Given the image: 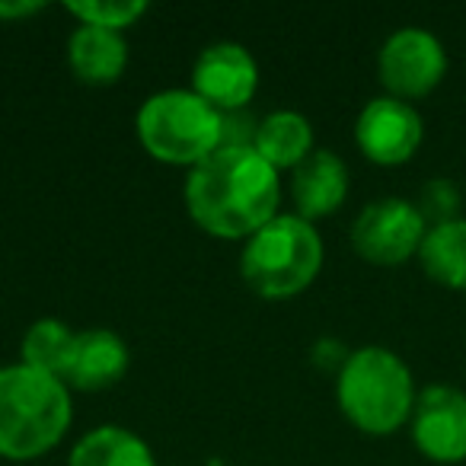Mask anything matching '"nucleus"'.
<instances>
[{"mask_svg": "<svg viewBox=\"0 0 466 466\" xmlns=\"http://www.w3.org/2000/svg\"><path fill=\"white\" fill-rule=\"evenodd\" d=\"M67 65L84 84L109 86L128 67V42L122 33L77 23V29L67 35Z\"/></svg>", "mask_w": 466, "mask_h": 466, "instance_id": "ddd939ff", "label": "nucleus"}, {"mask_svg": "<svg viewBox=\"0 0 466 466\" xmlns=\"http://www.w3.org/2000/svg\"><path fill=\"white\" fill-rule=\"evenodd\" d=\"M419 262L434 285L466 294V218L428 227Z\"/></svg>", "mask_w": 466, "mask_h": 466, "instance_id": "dca6fc26", "label": "nucleus"}, {"mask_svg": "<svg viewBox=\"0 0 466 466\" xmlns=\"http://www.w3.org/2000/svg\"><path fill=\"white\" fill-rule=\"evenodd\" d=\"M323 268V237L300 214H275L240 253V275L253 294L288 300L317 281Z\"/></svg>", "mask_w": 466, "mask_h": 466, "instance_id": "20e7f679", "label": "nucleus"}, {"mask_svg": "<svg viewBox=\"0 0 466 466\" xmlns=\"http://www.w3.org/2000/svg\"><path fill=\"white\" fill-rule=\"evenodd\" d=\"M182 198L205 233L247 243L279 214L281 179L253 147H218L188 169Z\"/></svg>", "mask_w": 466, "mask_h": 466, "instance_id": "f257e3e1", "label": "nucleus"}, {"mask_svg": "<svg viewBox=\"0 0 466 466\" xmlns=\"http://www.w3.org/2000/svg\"><path fill=\"white\" fill-rule=\"evenodd\" d=\"M425 137V122L412 103L374 96L355 118V144L377 167H402L415 157Z\"/></svg>", "mask_w": 466, "mask_h": 466, "instance_id": "6e6552de", "label": "nucleus"}, {"mask_svg": "<svg viewBox=\"0 0 466 466\" xmlns=\"http://www.w3.org/2000/svg\"><path fill=\"white\" fill-rule=\"evenodd\" d=\"M349 355L351 351L345 349L339 339H329V336H323V339H317V345L310 349V358H313V364H317L319 370H342V364L349 361Z\"/></svg>", "mask_w": 466, "mask_h": 466, "instance_id": "412c9836", "label": "nucleus"}, {"mask_svg": "<svg viewBox=\"0 0 466 466\" xmlns=\"http://www.w3.org/2000/svg\"><path fill=\"white\" fill-rule=\"evenodd\" d=\"M428 220L421 218L419 205L400 195L374 198L351 220V247L370 266H402L415 259L425 243Z\"/></svg>", "mask_w": 466, "mask_h": 466, "instance_id": "423d86ee", "label": "nucleus"}, {"mask_svg": "<svg viewBox=\"0 0 466 466\" xmlns=\"http://www.w3.org/2000/svg\"><path fill=\"white\" fill-rule=\"evenodd\" d=\"M65 10L80 26H99V29H112V33H125L150 7L144 0H67Z\"/></svg>", "mask_w": 466, "mask_h": 466, "instance_id": "a211bd4d", "label": "nucleus"}, {"mask_svg": "<svg viewBox=\"0 0 466 466\" xmlns=\"http://www.w3.org/2000/svg\"><path fill=\"white\" fill-rule=\"evenodd\" d=\"M294 214L304 220H319L336 214L349 198V167L329 147H317L298 169H291Z\"/></svg>", "mask_w": 466, "mask_h": 466, "instance_id": "9b49d317", "label": "nucleus"}, {"mask_svg": "<svg viewBox=\"0 0 466 466\" xmlns=\"http://www.w3.org/2000/svg\"><path fill=\"white\" fill-rule=\"evenodd\" d=\"M419 211L421 218L428 220V227L434 224H444V220H453L460 218V188L453 186L451 179H444V176H438V179H428L425 186H421L419 192Z\"/></svg>", "mask_w": 466, "mask_h": 466, "instance_id": "6ab92c4d", "label": "nucleus"}, {"mask_svg": "<svg viewBox=\"0 0 466 466\" xmlns=\"http://www.w3.org/2000/svg\"><path fill=\"white\" fill-rule=\"evenodd\" d=\"M39 10H46V4H39V0H0V23L26 20Z\"/></svg>", "mask_w": 466, "mask_h": 466, "instance_id": "4be33fe9", "label": "nucleus"}, {"mask_svg": "<svg viewBox=\"0 0 466 466\" xmlns=\"http://www.w3.org/2000/svg\"><path fill=\"white\" fill-rule=\"evenodd\" d=\"M131 364L128 345L118 332L112 329H84L77 332L74 342V355L67 364L65 383L71 390H84V393H96V390H109L125 377Z\"/></svg>", "mask_w": 466, "mask_h": 466, "instance_id": "f8f14e48", "label": "nucleus"}, {"mask_svg": "<svg viewBox=\"0 0 466 466\" xmlns=\"http://www.w3.org/2000/svg\"><path fill=\"white\" fill-rule=\"evenodd\" d=\"M259 118L247 109L220 112V147H253Z\"/></svg>", "mask_w": 466, "mask_h": 466, "instance_id": "aec40b11", "label": "nucleus"}, {"mask_svg": "<svg viewBox=\"0 0 466 466\" xmlns=\"http://www.w3.org/2000/svg\"><path fill=\"white\" fill-rule=\"evenodd\" d=\"M412 444L431 463H463L466 460V393L453 383H428L419 390L412 419Z\"/></svg>", "mask_w": 466, "mask_h": 466, "instance_id": "1a4fd4ad", "label": "nucleus"}, {"mask_svg": "<svg viewBox=\"0 0 466 466\" xmlns=\"http://www.w3.org/2000/svg\"><path fill=\"white\" fill-rule=\"evenodd\" d=\"M141 147L167 167L195 169L220 147V112L188 90L150 93L135 116Z\"/></svg>", "mask_w": 466, "mask_h": 466, "instance_id": "39448f33", "label": "nucleus"}, {"mask_svg": "<svg viewBox=\"0 0 466 466\" xmlns=\"http://www.w3.org/2000/svg\"><path fill=\"white\" fill-rule=\"evenodd\" d=\"M67 466H157L150 444L122 425H99L80 434Z\"/></svg>", "mask_w": 466, "mask_h": 466, "instance_id": "2eb2a0df", "label": "nucleus"}, {"mask_svg": "<svg viewBox=\"0 0 466 466\" xmlns=\"http://www.w3.org/2000/svg\"><path fill=\"white\" fill-rule=\"evenodd\" d=\"M253 150L281 173V169H298L313 154V125L304 112L279 109L259 118Z\"/></svg>", "mask_w": 466, "mask_h": 466, "instance_id": "4468645a", "label": "nucleus"}, {"mask_svg": "<svg viewBox=\"0 0 466 466\" xmlns=\"http://www.w3.org/2000/svg\"><path fill=\"white\" fill-rule=\"evenodd\" d=\"M447 74V48L421 26H402L383 39L377 52V77L387 96L412 103L441 86Z\"/></svg>", "mask_w": 466, "mask_h": 466, "instance_id": "0eeeda50", "label": "nucleus"}, {"mask_svg": "<svg viewBox=\"0 0 466 466\" xmlns=\"http://www.w3.org/2000/svg\"><path fill=\"white\" fill-rule=\"evenodd\" d=\"M74 342H77V332L71 329L67 323L55 317L35 319L26 332H23L20 342V361L26 368H35L42 374H52L65 380L67 364H71L74 355Z\"/></svg>", "mask_w": 466, "mask_h": 466, "instance_id": "f3484780", "label": "nucleus"}, {"mask_svg": "<svg viewBox=\"0 0 466 466\" xmlns=\"http://www.w3.org/2000/svg\"><path fill=\"white\" fill-rule=\"evenodd\" d=\"M192 90L218 112L247 109L259 90V65L240 42H214L195 58Z\"/></svg>", "mask_w": 466, "mask_h": 466, "instance_id": "9d476101", "label": "nucleus"}, {"mask_svg": "<svg viewBox=\"0 0 466 466\" xmlns=\"http://www.w3.org/2000/svg\"><path fill=\"white\" fill-rule=\"evenodd\" d=\"M336 400L358 431L383 438L409 425L419 390L409 364L396 351L364 345L351 351L336 374Z\"/></svg>", "mask_w": 466, "mask_h": 466, "instance_id": "7ed1b4c3", "label": "nucleus"}, {"mask_svg": "<svg viewBox=\"0 0 466 466\" xmlns=\"http://www.w3.org/2000/svg\"><path fill=\"white\" fill-rule=\"evenodd\" d=\"M74 400L61 377L23 361L0 368V457L35 460L55 451L71 431Z\"/></svg>", "mask_w": 466, "mask_h": 466, "instance_id": "f03ea898", "label": "nucleus"}]
</instances>
